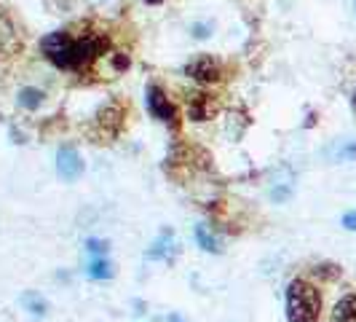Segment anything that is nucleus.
Returning a JSON list of instances; mask_svg holds the SVG:
<instances>
[{"label": "nucleus", "instance_id": "1", "mask_svg": "<svg viewBox=\"0 0 356 322\" xmlns=\"http://www.w3.org/2000/svg\"><path fill=\"white\" fill-rule=\"evenodd\" d=\"M40 49L46 59L59 70H86L97 56H102L107 49V40L97 33L70 36L67 30L51 33L40 40Z\"/></svg>", "mask_w": 356, "mask_h": 322}, {"label": "nucleus", "instance_id": "2", "mask_svg": "<svg viewBox=\"0 0 356 322\" xmlns=\"http://www.w3.org/2000/svg\"><path fill=\"white\" fill-rule=\"evenodd\" d=\"M321 296L319 290L305 282L292 279L286 287V320L289 322H319Z\"/></svg>", "mask_w": 356, "mask_h": 322}, {"label": "nucleus", "instance_id": "3", "mask_svg": "<svg viewBox=\"0 0 356 322\" xmlns=\"http://www.w3.org/2000/svg\"><path fill=\"white\" fill-rule=\"evenodd\" d=\"M185 72L198 81V84H204V86H212L217 81H222V75H225V68H222V62L212 56V54H198L193 56L188 65H185Z\"/></svg>", "mask_w": 356, "mask_h": 322}, {"label": "nucleus", "instance_id": "4", "mask_svg": "<svg viewBox=\"0 0 356 322\" xmlns=\"http://www.w3.org/2000/svg\"><path fill=\"white\" fill-rule=\"evenodd\" d=\"M145 100H147V110L153 113V118H159L163 124H177V110L169 102V97L163 94L161 86L150 84L147 91H145Z\"/></svg>", "mask_w": 356, "mask_h": 322}, {"label": "nucleus", "instance_id": "5", "mask_svg": "<svg viewBox=\"0 0 356 322\" xmlns=\"http://www.w3.org/2000/svg\"><path fill=\"white\" fill-rule=\"evenodd\" d=\"M56 172H59V178L67 180V183H75L83 175V159H81V153L72 145H62L56 151Z\"/></svg>", "mask_w": 356, "mask_h": 322}, {"label": "nucleus", "instance_id": "6", "mask_svg": "<svg viewBox=\"0 0 356 322\" xmlns=\"http://www.w3.org/2000/svg\"><path fill=\"white\" fill-rule=\"evenodd\" d=\"M217 113V102L209 94H191L188 97V118L193 121H209Z\"/></svg>", "mask_w": 356, "mask_h": 322}, {"label": "nucleus", "instance_id": "7", "mask_svg": "<svg viewBox=\"0 0 356 322\" xmlns=\"http://www.w3.org/2000/svg\"><path fill=\"white\" fill-rule=\"evenodd\" d=\"M175 252H177L175 231H172V229H163V231L159 233V239L153 242V247L147 250V258H150V261H169Z\"/></svg>", "mask_w": 356, "mask_h": 322}, {"label": "nucleus", "instance_id": "8", "mask_svg": "<svg viewBox=\"0 0 356 322\" xmlns=\"http://www.w3.org/2000/svg\"><path fill=\"white\" fill-rule=\"evenodd\" d=\"M19 49H22L19 36L14 33L11 22L0 14V56H11V54H17Z\"/></svg>", "mask_w": 356, "mask_h": 322}, {"label": "nucleus", "instance_id": "9", "mask_svg": "<svg viewBox=\"0 0 356 322\" xmlns=\"http://www.w3.org/2000/svg\"><path fill=\"white\" fill-rule=\"evenodd\" d=\"M99 124L105 126L110 135H115L118 129H121V124H124V107L121 105H107L99 110Z\"/></svg>", "mask_w": 356, "mask_h": 322}, {"label": "nucleus", "instance_id": "10", "mask_svg": "<svg viewBox=\"0 0 356 322\" xmlns=\"http://www.w3.org/2000/svg\"><path fill=\"white\" fill-rule=\"evenodd\" d=\"M332 322H356V296L340 298L332 309Z\"/></svg>", "mask_w": 356, "mask_h": 322}, {"label": "nucleus", "instance_id": "11", "mask_svg": "<svg viewBox=\"0 0 356 322\" xmlns=\"http://www.w3.org/2000/svg\"><path fill=\"white\" fill-rule=\"evenodd\" d=\"M113 274H115V266L107 261V255L91 258V263L86 266V277H91V279H110Z\"/></svg>", "mask_w": 356, "mask_h": 322}, {"label": "nucleus", "instance_id": "12", "mask_svg": "<svg viewBox=\"0 0 356 322\" xmlns=\"http://www.w3.org/2000/svg\"><path fill=\"white\" fill-rule=\"evenodd\" d=\"M22 306L30 312V314H35V317H43L46 312H49V304H46V298L40 296V293H33V290H27V293H22Z\"/></svg>", "mask_w": 356, "mask_h": 322}, {"label": "nucleus", "instance_id": "13", "mask_svg": "<svg viewBox=\"0 0 356 322\" xmlns=\"http://www.w3.org/2000/svg\"><path fill=\"white\" fill-rule=\"evenodd\" d=\"M196 242L201 250L207 252H220L222 247H220V242H217V236H214L212 231H209V226H204V223H198L196 226Z\"/></svg>", "mask_w": 356, "mask_h": 322}, {"label": "nucleus", "instance_id": "14", "mask_svg": "<svg viewBox=\"0 0 356 322\" xmlns=\"http://www.w3.org/2000/svg\"><path fill=\"white\" fill-rule=\"evenodd\" d=\"M40 102H43V91L40 89H22L19 91V105L27 107V110H35V107H40Z\"/></svg>", "mask_w": 356, "mask_h": 322}, {"label": "nucleus", "instance_id": "15", "mask_svg": "<svg viewBox=\"0 0 356 322\" xmlns=\"http://www.w3.org/2000/svg\"><path fill=\"white\" fill-rule=\"evenodd\" d=\"M354 159H356V140H348V143L338 145L335 161H354Z\"/></svg>", "mask_w": 356, "mask_h": 322}, {"label": "nucleus", "instance_id": "16", "mask_svg": "<svg viewBox=\"0 0 356 322\" xmlns=\"http://www.w3.org/2000/svg\"><path fill=\"white\" fill-rule=\"evenodd\" d=\"M86 250H89L94 258H102V255H107V242H102V239H89V242H86Z\"/></svg>", "mask_w": 356, "mask_h": 322}, {"label": "nucleus", "instance_id": "17", "mask_svg": "<svg viewBox=\"0 0 356 322\" xmlns=\"http://www.w3.org/2000/svg\"><path fill=\"white\" fill-rule=\"evenodd\" d=\"M316 274H319V277H324V279H338L340 268L332 266V263H321V266H316Z\"/></svg>", "mask_w": 356, "mask_h": 322}, {"label": "nucleus", "instance_id": "18", "mask_svg": "<svg viewBox=\"0 0 356 322\" xmlns=\"http://www.w3.org/2000/svg\"><path fill=\"white\" fill-rule=\"evenodd\" d=\"M209 33H212V24H193V36L196 38H209Z\"/></svg>", "mask_w": 356, "mask_h": 322}, {"label": "nucleus", "instance_id": "19", "mask_svg": "<svg viewBox=\"0 0 356 322\" xmlns=\"http://www.w3.org/2000/svg\"><path fill=\"white\" fill-rule=\"evenodd\" d=\"M343 226H346L348 231H356V213H346V215H343Z\"/></svg>", "mask_w": 356, "mask_h": 322}, {"label": "nucleus", "instance_id": "20", "mask_svg": "<svg viewBox=\"0 0 356 322\" xmlns=\"http://www.w3.org/2000/svg\"><path fill=\"white\" fill-rule=\"evenodd\" d=\"M169 322H185V320H182L179 314H169Z\"/></svg>", "mask_w": 356, "mask_h": 322}, {"label": "nucleus", "instance_id": "21", "mask_svg": "<svg viewBox=\"0 0 356 322\" xmlns=\"http://www.w3.org/2000/svg\"><path fill=\"white\" fill-rule=\"evenodd\" d=\"M351 107H354V113H356V91H354V97H351Z\"/></svg>", "mask_w": 356, "mask_h": 322}, {"label": "nucleus", "instance_id": "22", "mask_svg": "<svg viewBox=\"0 0 356 322\" xmlns=\"http://www.w3.org/2000/svg\"><path fill=\"white\" fill-rule=\"evenodd\" d=\"M147 3H153V6H159V3H163V0H147Z\"/></svg>", "mask_w": 356, "mask_h": 322}, {"label": "nucleus", "instance_id": "23", "mask_svg": "<svg viewBox=\"0 0 356 322\" xmlns=\"http://www.w3.org/2000/svg\"><path fill=\"white\" fill-rule=\"evenodd\" d=\"M354 11H356V0H354Z\"/></svg>", "mask_w": 356, "mask_h": 322}]
</instances>
